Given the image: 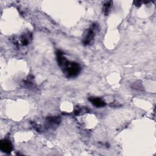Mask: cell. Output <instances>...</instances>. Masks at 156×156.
<instances>
[{"mask_svg": "<svg viewBox=\"0 0 156 156\" xmlns=\"http://www.w3.org/2000/svg\"><path fill=\"white\" fill-rule=\"evenodd\" d=\"M60 118L59 116H49L46 119V125L48 127L54 128L59 124Z\"/></svg>", "mask_w": 156, "mask_h": 156, "instance_id": "obj_4", "label": "cell"}, {"mask_svg": "<svg viewBox=\"0 0 156 156\" xmlns=\"http://www.w3.org/2000/svg\"><path fill=\"white\" fill-rule=\"evenodd\" d=\"M113 2L112 1H107L106 2H105L104 4V5H103V11H104V13L105 15H107L110 10V9L112 7V5Z\"/></svg>", "mask_w": 156, "mask_h": 156, "instance_id": "obj_7", "label": "cell"}, {"mask_svg": "<svg viewBox=\"0 0 156 156\" xmlns=\"http://www.w3.org/2000/svg\"><path fill=\"white\" fill-rule=\"evenodd\" d=\"M0 149L1 150L5 153H10L12 151L13 146L11 142L7 139L1 140L0 143Z\"/></svg>", "mask_w": 156, "mask_h": 156, "instance_id": "obj_3", "label": "cell"}, {"mask_svg": "<svg viewBox=\"0 0 156 156\" xmlns=\"http://www.w3.org/2000/svg\"><path fill=\"white\" fill-rule=\"evenodd\" d=\"M88 100L90 102L96 107H102L105 105V102L101 98L96 97H90Z\"/></svg>", "mask_w": 156, "mask_h": 156, "instance_id": "obj_5", "label": "cell"}, {"mask_svg": "<svg viewBox=\"0 0 156 156\" xmlns=\"http://www.w3.org/2000/svg\"><path fill=\"white\" fill-rule=\"evenodd\" d=\"M134 3H135L136 6H140L141 4V2H140V1H135Z\"/></svg>", "mask_w": 156, "mask_h": 156, "instance_id": "obj_8", "label": "cell"}, {"mask_svg": "<svg viewBox=\"0 0 156 156\" xmlns=\"http://www.w3.org/2000/svg\"><path fill=\"white\" fill-rule=\"evenodd\" d=\"M30 38H31V37H30V34H24L22 35L20 38L21 44L23 46L27 45L29 43V40Z\"/></svg>", "mask_w": 156, "mask_h": 156, "instance_id": "obj_6", "label": "cell"}, {"mask_svg": "<svg viewBox=\"0 0 156 156\" xmlns=\"http://www.w3.org/2000/svg\"><path fill=\"white\" fill-rule=\"evenodd\" d=\"M95 27H96V25L93 24L88 29L82 41L83 44L88 45L92 41L94 36Z\"/></svg>", "mask_w": 156, "mask_h": 156, "instance_id": "obj_2", "label": "cell"}, {"mask_svg": "<svg viewBox=\"0 0 156 156\" xmlns=\"http://www.w3.org/2000/svg\"><path fill=\"white\" fill-rule=\"evenodd\" d=\"M56 56L58 64L66 77H75L79 74L81 69L77 63L68 60L63 53L59 50L57 51Z\"/></svg>", "mask_w": 156, "mask_h": 156, "instance_id": "obj_1", "label": "cell"}]
</instances>
